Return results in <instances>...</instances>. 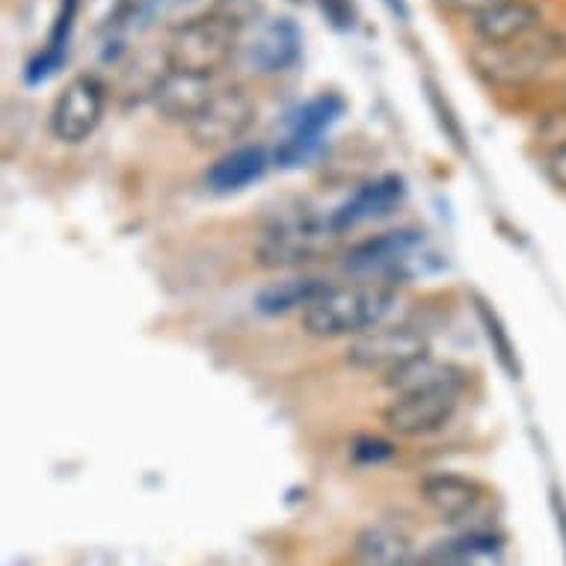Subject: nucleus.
I'll use <instances>...</instances> for the list:
<instances>
[{
	"mask_svg": "<svg viewBox=\"0 0 566 566\" xmlns=\"http://www.w3.org/2000/svg\"><path fill=\"white\" fill-rule=\"evenodd\" d=\"M395 291L374 282L329 285L303 312V329L315 338H359L371 333L395 308Z\"/></svg>",
	"mask_w": 566,
	"mask_h": 566,
	"instance_id": "nucleus-1",
	"label": "nucleus"
},
{
	"mask_svg": "<svg viewBox=\"0 0 566 566\" xmlns=\"http://www.w3.org/2000/svg\"><path fill=\"white\" fill-rule=\"evenodd\" d=\"M342 234H335L329 217L312 211H289L276 217L255 243V261L268 270H294L315 264L335 250Z\"/></svg>",
	"mask_w": 566,
	"mask_h": 566,
	"instance_id": "nucleus-2",
	"label": "nucleus"
},
{
	"mask_svg": "<svg viewBox=\"0 0 566 566\" xmlns=\"http://www.w3.org/2000/svg\"><path fill=\"white\" fill-rule=\"evenodd\" d=\"M557 60H566V36L548 30H534L531 36L511 45H481L472 54L478 75L504 90L537 81Z\"/></svg>",
	"mask_w": 566,
	"mask_h": 566,
	"instance_id": "nucleus-3",
	"label": "nucleus"
},
{
	"mask_svg": "<svg viewBox=\"0 0 566 566\" xmlns=\"http://www.w3.org/2000/svg\"><path fill=\"white\" fill-rule=\"evenodd\" d=\"M238 36L241 33L217 15L176 28L167 42V54H164L167 69L196 77L217 75L232 60Z\"/></svg>",
	"mask_w": 566,
	"mask_h": 566,
	"instance_id": "nucleus-4",
	"label": "nucleus"
},
{
	"mask_svg": "<svg viewBox=\"0 0 566 566\" xmlns=\"http://www.w3.org/2000/svg\"><path fill=\"white\" fill-rule=\"evenodd\" d=\"M418 255H424V232L395 229L350 247L342 268L350 276L382 279V285L389 289L391 282H403L416 273Z\"/></svg>",
	"mask_w": 566,
	"mask_h": 566,
	"instance_id": "nucleus-5",
	"label": "nucleus"
},
{
	"mask_svg": "<svg viewBox=\"0 0 566 566\" xmlns=\"http://www.w3.org/2000/svg\"><path fill=\"white\" fill-rule=\"evenodd\" d=\"M428 353L430 342L421 329L407 324H382L371 333L353 338L347 344V350H344V363L356 368V371L389 377V374H395L403 365L416 363Z\"/></svg>",
	"mask_w": 566,
	"mask_h": 566,
	"instance_id": "nucleus-6",
	"label": "nucleus"
},
{
	"mask_svg": "<svg viewBox=\"0 0 566 566\" xmlns=\"http://www.w3.org/2000/svg\"><path fill=\"white\" fill-rule=\"evenodd\" d=\"M344 111H347V102L338 93H321L315 98H308L303 107L291 113L289 134L279 139L276 151H273V164L279 169L303 167L321 149L324 134L342 119Z\"/></svg>",
	"mask_w": 566,
	"mask_h": 566,
	"instance_id": "nucleus-7",
	"label": "nucleus"
},
{
	"mask_svg": "<svg viewBox=\"0 0 566 566\" xmlns=\"http://www.w3.org/2000/svg\"><path fill=\"white\" fill-rule=\"evenodd\" d=\"M255 122V102L241 86H226L211 95L199 116L187 125V134L199 149H223L232 146L252 128Z\"/></svg>",
	"mask_w": 566,
	"mask_h": 566,
	"instance_id": "nucleus-8",
	"label": "nucleus"
},
{
	"mask_svg": "<svg viewBox=\"0 0 566 566\" xmlns=\"http://www.w3.org/2000/svg\"><path fill=\"white\" fill-rule=\"evenodd\" d=\"M104 104H107V90L98 77H72L63 93L56 95L54 111H51V134L65 146L84 143L102 125Z\"/></svg>",
	"mask_w": 566,
	"mask_h": 566,
	"instance_id": "nucleus-9",
	"label": "nucleus"
},
{
	"mask_svg": "<svg viewBox=\"0 0 566 566\" xmlns=\"http://www.w3.org/2000/svg\"><path fill=\"white\" fill-rule=\"evenodd\" d=\"M460 407V391H412L382 409V424L398 437L418 439L442 430Z\"/></svg>",
	"mask_w": 566,
	"mask_h": 566,
	"instance_id": "nucleus-10",
	"label": "nucleus"
},
{
	"mask_svg": "<svg viewBox=\"0 0 566 566\" xmlns=\"http://www.w3.org/2000/svg\"><path fill=\"white\" fill-rule=\"evenodd\" d=\"M300 56H303V30L289 15L264 21L247 45V65L261 77L289 72L291 65H297Z\"/></svg>",
	"mask_w": 566,
	"mask_h": 566,
	"instance_id": "nucleus-11",
	"label": "nucleus"
},
{
	"mask_svg": "<svg viewBox=\"0 0 566 566\" xmlns=\"http://www.w3.org/2000/svg\"><path fill=\"white\" fill-rule=\"evenodd\" d=\"M407 196V185L400 176H380L363 185L353 196H347L333 214H329V226L335 234L353 232L356 226L371 223L380 217H389Z\"/></svg>",
	"mask_w": 566,
	"mask_h": 566,
	"instance_id": "nucleus-12",
	"label": "nucleus"
},
{
	"mask_svg": "<svg viewBox=\"0 0 566 566\" xmlns=\"http://www.w3.org/2000/svg\"><path fill=\"white\" fill-rule=\"evenodd\" d=\"M214 93L217 90L211 86V77H196L167 69L151 86V102L164 119L190 125Z\"/></svg>",
	"mask_w": 566,
	"mask_h": 566,
	"instance_id": "nucleus-13",
	"label": "nucleus"
},
{
	"mask_svg": "<svg viewBox=\"0 0 566 566\" xmlns=\"http://www.w3.org/2000/svg\"><path fill=\"white\" fill-rule=\"evenodd\" d=\"M539 10L531 0H499L490 10L472 15L474 36L483 45H511L539 30Z\"/></svg>",
	"mask_w": 566,
	"mask_h": 566,
	"instance_id": "nucleus-14",
	"label": "nucleus"
},
{
	"mask_svg": "<svg viewBox=\"0 0 566 566\" xmlns=\"http://www.w3.org/2000/svg\"><path fill=\"white\" fill-rule=\"evenodd\" d=\"M418 495L428 504L430 511L439 513L442 520L457 522L469 516V513L481 504V483L457 472H433L421 478L418 483Z\"/></svg>",
	"mask_w": 566,
	"mask_h": 566,
	"instance_id": "nucleus-15",
	"label": "nucleus"
},
{
	"mask_svg": "<svg viewBox=\"0 0 566 566\" xmlns=\"http://www.w3.org/2000/svg\"><path fill=\"white\" fill-rule=\"evenodd\" d=\"M386 389L398 395H412V391H463L465 371L460 365L437 359V356H421L416 363L403 365L389 377H382Z\"/></svg>",
	"mask_w": 566,
	"mask_h": 566,
	"instance_id": "nucleus-16",
	"label": "nucleus"
},
{
	"mask_svg": "<svg viewBox=\"0 0 566 566\" xmlns=\"http://www.w3.org/2000/svg\"><path fill=\"white\" fill-rule=\"evenodd\" d=\"M270 164H273V155H268L264 146H241V149L226 151L223 158H217L208 167L205 185L214 193H238L243 187L261 181Z\"/></svg>",
	"mask_w": 566,
	"mask_h": 566,
	"instance_id": "nucleus-17",
	"label": "nucleus"
},
{
	"mask_svg": "<svg viewBox=\"0 0 566 566\" xmlns=\"http://www.w3.org/2000/svg\"><path fill=\"white\" fill-rule=\"evenodd\" d=\"M412 537L395 522H374L356 537L353 560L356 566H412Z\"/></svg>",
	"mask_w": 566,
	"mask_h": 566,
	"instance_id": "nucleus-18",
	"label": "nucleus"
},
{
	"mask_svg": "<svg viewBox=\"0 0 566 566\" xmlns=\"http://www.w3.org/2000/svg\"><path fill=\"white\" fill-rule=\"evenodd\" d=\"M77 7H81V0H60V10L54 15V24H51L45 48L24 69V81L30 86L51 81L63 69L65 60H69V45H72V33H75Z\"/></svg>",
	"mask_w": 566,
	"mask_h": 566,
	"instance_id": "nucleus-19",
	"label": "nucleus"
},
{
	"mask_svg": "<svg viewBox=\"0 0 566 566\" xmlns=\"http://www.w3.org/2000/svg\"><path fill=\"white\" fill-rule=\"evenodd\" d=\"M326 289H329V279L308 276V273L279 279V282H270L255 294V308L268 317L289 315V312H297V308L306 312Z\"/></svg>",
	"mask_w": 566,
	"mask_h": 566,
	"instance_id": "nucleus-20",
	"label": "nucleus"
},
{
	"mask_svg": "<svg viewBox=\"0 0 566 566\" xmlns=\"http://www.w3.org/2000/svg\"><path fill=\"white\" fill-rule=\"evenodd\" d=\"M474 312L481 317V326H483V335H486V342H490L492 353H495V359L502 365L504 371L511 374L520 380V363H516V350H513V342L507 329H504L502 317L495 315V308L486 303L483 297H474Z\"/></svg>",
	"mask_w": 566,
	"mask_h": 566,
	"instance_id": "nucleus-21",
	"label": "nucleus"
},
{
	"mask_svg": "<svg viewBox=\"0 0 566 566\" xmlns=\"http://www.w3.org/2000/svg\"><path fill=\"white\" fill-rule=\"evenodd\" d=\"M223 7V0H169L167 3V21L176 28L193 24V21L214 19Z\"/></svg>",
	"mask_w": 566,
	"mask_h": 566,
	"instance_id": "nucleus-22",
	"label": "nucleus"
},
{
	"mask_svg": "<svg viewBox=\"0 0 566 566\" xmlns=\"http://www.w3.org/2000/svg\"><path fill=\"white\" fill-rule=\"evenodd\" d=\"M261 15H264L261 0H223V7H220V12H217V19H223L226 24H232L238 33L252 28Z\"/></svg>",
	"mask_w": 566,
	"mask_h": 566,
	"instance_id": "nucleus-23",
	"label": "nucleus"
},
{
	"mask_svg": "<svg viewBox=\"0 0 566 566\" xmlns=\"http://www.w3.org/2000/svg\"><path fill=\"white\" fill-rule=\"evenodd\" d=\"M317 7H321V12H324L333 30H338V33H350V30H356L359 12H356V3H353V0H317Z\"/></svg>",
	"mask_w": 566,
	"mask_h": 566,
	"instance_id": "nucleus-24",
	"label": "nucleus"
},
{
	"mask_svg": "<svg viewBox=\"0 0 566 566\" xmlns=\"http://www.w3.org/2000/svg\"><path fill=\"white\" fill-rule=\"evenodd\" d=\"M424 86H428V98H430V104H433V111H437V116H439V122H442L446 134L451 137V143H454L457 149H463V128H460V122L454 119V111L448 107V102L442 98V93H439L433 81H428Z\"/></svg>",
	"mask_w": 566,
	"mask_h": 566,
	"instance_id": "nucleus-25",
	"label": "nucleus"
},
{
	"mask_svg": "<svg viewBox=\"0 0 566 566\" xmlns=\"http://www.w3.org/2000/svg\"><path fill=\"white\" fill-rule=\"evenodd\" d=\"M350 457L356 460V463H382V460L395 457V446L386 442V439L363 437V439H356V442L350 446Z\"/></svg>",
	"mask_w": 566,
	"mask_h": 566,
	"instance_id": "nucleus-26",
	"label": "nucleus"
},
{
	"mask_svg": "<svg viewBox=\"0 0 566 566\" xmlns=\"http://www.w3.org/2000/svg\"><path fill=\"white\" fill-rule=\"evenodd\" d=\"M537 137L546 143L548 149H560L566 146V107H555L546 113L537 125Z\"/></svg>",
	"mask_w": 566,
	"mask_h": 566,
	"instance_id": "nucleus-27",
	"label": "nucleus"
},
{
	"mask_svg": "<svg viewBox=\"0 0 566 566\" xmlns=\"http://www.w3.org/2000/svg\"><path fill=\"white\" fill-rule=\"evenodd\" d=\"M543 172L557 190H564L566 193V146L560 149H548L546 158H543Z\"/></svg>",
	"mask_w": 566,
	"mask_h": 566,
	"instance_id": "nucleus-28",
	"label": "nucleus"
},
{
	"mask_svg": "<svg viewBox=\"0 0 566 566\" xmlns=\"http://www.w3.org/2000/svg\"><path fill=\"white\" fill-rule=\"evenodd\" d=\"M439 3H442V7H448V10H454V12H465V15H478V12L495 7L499 0H439Z\"/></svg>",
	"mask_w": 566,
	"mask_h": 566,
	"instance_id": "nucleus-29",
	"label": "nucleus"
},
{
	"mask_svg": "<svg viewBox=\"0 0 566 566\" xmlns=\"http://www.w3.org/2000/svg\"><path fill=\"white\" fill-rule=\"evenodd\" d=\"M382 7L400 21V24H407L409 21V3L407 0H382Z\"/></svg>",
	"mask_w": 566,
	"mask_h": 566,
	"instance_id": "nucleus-30",
	"label": "nucleus"
}]
</instances>
